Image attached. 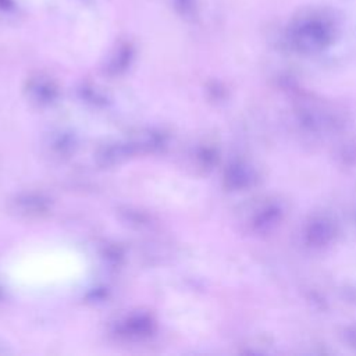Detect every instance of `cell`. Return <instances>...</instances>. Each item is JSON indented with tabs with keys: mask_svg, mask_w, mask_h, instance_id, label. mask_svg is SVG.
<instances>
[{
	"mask_svg": "<svg viewBox=\"0 0 356 356\" xmlns=\"http://www.w3.org/2000/svg\"><path fill=\"white\" fill-rule=\"evenodd\" d=\"M335 24L330 15L310 11L295 18L288 28V40L299 51L314 53L325 49L334 39Z\"/></svg>",
	"mask_w": 356,
	"mask_h": 356,
	"instance_id": "6da1fadb",
	"label": "cell"
},
{
	"mask_svg": "<svg viewBox=\"0 0 356 356\" xmlns=\"http://www.w3.org/2000/svg\"><path fill=\"white\" fill-rule=\"evenodd\" d=\"M332 225L325 220H317L313 224H310L307 231L309 242L314 246L325 245L332 238Z\"/></svg>",
	"mask_w": 356,
	"mask_h": 356,
	"instance_id": "7a4b0ae2",
	"label": "cell"
},
{
	"mask_svg": "<svg viewBox=\"0 0 356 356\" xmlns=\"http://www.w3.org/2000/svg\"><path fill=\"white\" fill-rule=\"evenodd\" d=\"M131 56H132V47L129 44H124L121 46L113 61H111V67L117 71V70H121V68H125L128 64H129V60H131Z\"/></svg>",
	"mask_w": 356,
	"mask_h": 356,
	"instance_id": "3957f363",
	"label": "cell"
},
{
	"mask_svg": "<svg viewBox=\"0 0 356 356\" xmlns=\"http://www.w3.org/2000/svg\"><path fill=\"white\" fill-rule=\"evenodd\" d=\"M196 0H174V6L182 15H192L196 10Z\"/></svg>",
	"mask_w": 356,
	"mask_h": 356,
	"instance_id": "277c9868",
	"label": "cell"
},
{
	"mask_svg": "<svg viewBox=\"0 0 356 356\" xmlns=\"http://www.w3.org/2000/svg\"><path fill=\"white\" fill-rule=\"evenodd\" d=\"M13 8H14V1L13 0H0V10L10 11Z\"/></svg>",
	"mask_w": 356,
	"mask_h": 356,
	"instance_id": "5b68a950",
	"label": "cell"
},
{
	"mask_svg": "<svg viewBox=\"0 0 356 356\" xmlns=\"http://www.w3.org/2000/svg\"><path fill=\"white\" fill-rule=\"evenodd\" d=\"M346 338L348 341L356 346V328H350L346 331Z\"/></svg>",
	"mask_w": 356,
	"mask_h": 356,
	"instance_id": "8992f818",
	"label": "cell"
}]
</instances>
